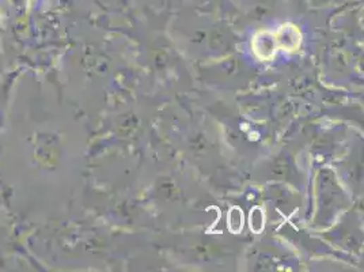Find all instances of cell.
<instances>
[{"label": "cell", "mask_w": 364, "mask_h": 272, "mask_svg": "<svg viewBox=\"0 0 364 272\" xmlns=\"http://www.w3.org/2000/svg\"><path fill=\"white\" fill-rule=\"evenodd\" d=\"M274 33L276 44L279 49H283L286 52H295L299 49L302 44V35L298 26L293 23H286L281 25Z\"/></svg>", "instance_id": "1"}, {"label": "cell", "mask_w": 364, "mask_h": 272, "mask_svg": "<svg viewBox=\"0 0 364 272\" xmlns=\"http://www.w3.org/2000/svg\"><path fill=\"white\" fill-rule=\"evenodd\" d=\"M252 49L260 60H262V61L272 60L279 49L277 44H276L274 33L269 30L258 32L252 40Z\"/></svg>", "instance_id": "2"}, {"label": "cell", "mask_w": 364, "mask_h": 272, "mask_svg": "<svg viewBox=\"0 0 364 272\" xmlns=\"http://www.w3.org/2000/svg\"><path fill=\"white\" fill-rule=\"evenodd\" d=\"M227 226L229 230L234 235L241 233V230L243 229V211L239 207H231L227 215Z\"/></svg>", "instance_id": "3"}, {"label": "cell", "mask_w": 364, "mask_h": 272, "mask_svg": "<svg viewBox=\"0 0 364 272\" xmlns=\"http://www.w3.org/2000/svg\"><path fill=\"white\" fill-rule=\"evenodd\" d=\"M249 225H250V229L255 232V233H261L264 230V226H265V214H264V210L261 207H253L252 211H250V217H249Z\"/></svg>", "instance_id": "4"}]
</instances>
